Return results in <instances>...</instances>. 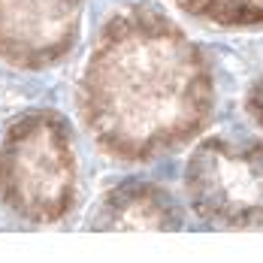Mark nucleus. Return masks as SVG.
<instances>
[{
	"mask_svg": "<svg viewBox=\"0 0 263 263\" xmlns=\"http://www.w3.org/2000/svg\"><path fill=\"white\" fill-rule=\"evenodd\" d=\"M94 145L118 163H152L206 130L215 79L203 49L173 18L130 6L103 25L79 82Z\"/></svg>",
	"mask_w": 263,
	"mask_h": 263,
	"instance_id": "obj_1",
	"label": "nucleus"
},
{
	"mask_svg": "<svg viewBox=\"0 0 263 263\" xmlns=\"http://www.w3.org/2000/svg\"><path fill=\"white\" fill-rule=\"evenodd\" d=\"M79 152L70 124L52 109L15 118L0 145V200L33 224L67 218L79 200Z\"/></svg>",
	"mask_w": 263,
	"mask_h": 263,
	"instance_id": "obj_2",
	"label": "nucleus"
},
{
	"mask_svg": "<svg viewBox=\"0 0 263 263\" xmlns=\"http://www.w3.org/2000/svg\"><path fill=\"white\" fill-rule=\"evenodd\" d=\"M184 197L212 227H263V145L224 136L200 142L184 166Z\"/></svg>",
	"mask_w": 263,
	"mask_h": 263,
	"instance_id": "obj_3",
	"label": "nucleus"
},
{
	"mask_svg": "<svg viewBox=\"0 0 263 263\" xmlns=\"http://www.w3.org/2000/svg\"><path fill=\"white\" fill-rule=\"evenodd\" d=\"M85 0H0V61L49 70L76 49Z\"/></svg>",
	"mask_w": 263,
	"mask_h": 263,
	"instance_id": "obj_4",
	"label": "nucleus"
},
{
	"mask_svg": "<svg viewBox=\"0 0 263 263\" xmlns=\"http://www.w3.org/2000/svg\"><path fill=\"white\" fill-rule=\"evenodd\" d=\"M182 215L176 200L148 182H124L109 191L94 212L91 230H115V233H163L179 230Z\"/></svg>",
	"mask_w": 263,
	"mask_h": 263,
	"instance_id": "obj_5",
	"label": "nucleus"
},
{
	"mask_svg": "<svg viewBox=\"0 0 263 263\" xmlns=\"http://www.w3.org/2000/svg\"><path fill=\"white\" fill-rule=\"evenodd\" d=\"M187 15L218 27H263V0H176Z\"/></svg>",
	"mask_w": 263,
	"mask_h": 263,
	"instance_id": "obj_6",
	"label": "nucleus"
},
{
	"mask_svg": "<svg viewBox=\"0 0 263 263\" xmlns=\"http://www.w3.org/2000/svg\"><path fill=\"white\" fill-rule=\"evenodd\" d=\"M245 112H248V118L254 121V127L263 133V79L251 85V91H248V97H245Z\"/></svg>",
	"mask_w": 263,
	"mask_h": 263,
	"instance_id": "obj_7",
	"label": "nucleus"
}]
</instances>
